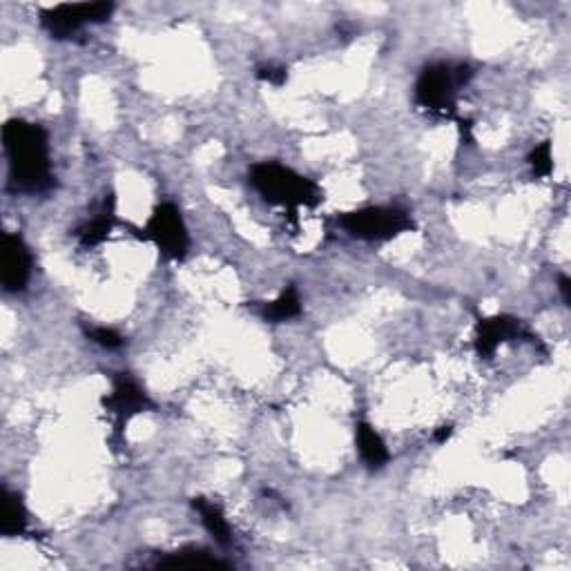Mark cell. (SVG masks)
<instances>
[{"label":"cell","mask_w":571,"mask_h":571,"mask_svg":"<svg viewBox=\"0 0 571 571\" xmlns=\"http://www.w3.org/2000/svg\"><path fill=\"white\" fill-rule=\"evenodd\" d=\"M29 514L21 493L3 487L0 493V534L5 538H18L27 534Z\"/></svg>","instance_id":"8fae6325"},{"label":"cell","mask_w":571,"mask_h":571,"mask_svg":"<svg viewBox=\"0 0 571 571\" xmlns=\"http://www.w3.org/2000/svg\"><path fill=\"white\" fill-rule=\"evenodd\" d=\"M340 226L353 239L391 241L404 232L415 230V221L411 212L400 206H366L342 215Z\"/></svg>","instance_id":"277c9868"},{"label":"cell","mask_w":571,"mask_h":571,"mask_svg":"<svg viewBox=\"0 0 571 571\" xmlns=\"http://www.w3.org/2000/svg\"><path fill=\"white\" fill-rule=\"evenodd\" d=\"M116 226V199L112 192L103 197V201L96 206L92 219H87L83 226L76 228V239H79L81 248H94L101 246L105 239L112 235Z\"/></svg>","instance_id":"30bf717a"},{"label":"cell","mask_w":571,"mask_h":571,"mask_svg":"<svg viewBox=\"0 0 571 571\" xmlns=\"http://www.w3.org/2000/svg\"><path fill=\"white\" fill-rule=\"evenodd\" d=\"M255 76L261 83L282 87L288 81V70L284 65H275V63H264L259 65L255 70Z\"/></svg>","instance_id":"ac0fdd59"},{"label":"cell","mask_w":571,"mask_h":571,"mask_svg":"<svg viewBox=\"0 0 571 571\" xmlns=\"http://www.w3.org/2000/svg\"><path fill=\"white\" fill-rule=\"evenodd\" d=\"M9 186L23 195H45L54 188L50 137L43 125L12 119L3 128Z\"/></svg>","instance_id":"6da1fadb"},{"label":"cell","mask_w":571,"mask_h":571,"mask_svg":"<svg viewBox=\"0 0 571 571\" xmlns=\"http://www.w3.org/2000/svg\"><path fill=\"white\" fill-rule=\"evenodd\" d=\"M248 179L261 199L270 206L284 208L290 217H295L302 208H317L324 201V190L313 179L277 161L255 163Z\"/></svg>","instance_id":"7a4b0ae2"},{"label":"cell","mask_w":571,"mask_h":571,"mask_svg":"<svg viewBox=\"0 0 571 571\" xmlns=\"http://www.w3.org/2000/svg\"><path fill=\"white\" fill-rule=\"evenodd\" d=\"M192 509L197 511L199 518H201V525L206 527V531L212 538H215V543L219 547L232 545V529L228 525L224 511H221L215 502L208 500V498H201V496L192 498Z\"/></svg>","instance_id":"4fadbf2b"},{"label":"cell","mask_w":571,"mask_h":571,"mask_svg":"<svg viewBox=\"0 0 571 571\" xmlns=\"http://www.w3.org/2000/svg\"><path fill=\"white\" fill-rule=\"evenodd\" d=\"M32 277V253L18 232L3 239V286L7 293H23Z\"/></svg>","instance_id":"9c48e42d"},{"label":"cell","mask_w":571,"mask_h":571,"mask_svg":"<svg viewBox=\"0 0 571 571\" xmlns=\"http://www.w3.org/2000/svg\"><path fill=\"white\" fill-rule=\"evenodd\" d=\"M558 290H560V295H563L565 306H569L571 304V279L567 275L558 277Z\"/></svg>","instance_id":"d6986e66"},{"label":"cell","mask_w":571,"mask_h":571,"mask_svg":"<svg viewBox=\"0 0 571 571\" xmlns=\"http://www.w3.org/2000/svg\"><path fill=\"white\" fill-rule=\"evenodd\" d=\"M157 567H192V569H217V567H230L226 560H221L217 556L208 554L206 549H195L186 547L179 551H172V554H163L157 558Z\"/></svg>","instance_id":"9a60e30c"},{"label":"cell","mask_w":571,"mask_h":571,"mask_svg":"<svg viewBox=\"0 0 571 571\" xmlns=\"http://www.w3.org/2000/svg\"><path fill=\"white\" fill-rule=\"evenodd\" d=\"M114 9V3H63L43 9L41 25L56 41H70L83 27L110 21Z\"/></svg>","instance_id":"8992f818"},{"label":"cell","mask_w":571,"mask_h":571,"mask_svg":"<svg viewBox=\"0 0 571 571\" xmlns=\"http://www.w3.org/2000/svg\"><path fill=\"white\" fill-rule=\"evenodd\" d=\"M302 311H304V306H302V297H299L297 286L288 284L282 293L273 299V302L261 304L259 313L270 324H282V322H288V319L299 317Z\"/></svg>","instance_id":"5bb4252c"},{"label":"cell","mask_w":571,"mask_h":571,"mask_svg":"<svg viewBox=\"0 0 571 571\" xmlns=\"http://www.w3.org/2000/svg\"><path fill=\"white\" fill-rule=\"evenodd\" d=\"M529 340L531 344L540 346L538 335H534L529 328L522 324V319L514 315H493V317H480L476 324V353L482 360H491L502 344Z\"/></svg>","instance_id":"ba28073f"},{"label":"cell","mask_w":571,"mask_h":571,"mask_svg":"<svg viewBox=\"0 0 571 571\" xmlns=\"http://www.w3.org/2000/svg\"><path fill=\"white\" fill-rule=\"evenodd\" d=\"M355 444L357 451H360L362 462L371 471L384 469L389 464L391 456L389 449H386V442L371 422H357L355 424Z\"/></svg>","instance_id":"7c38bea8"},{"label":"cell","mask_w":571,"mask_h":571,"mask_svg":"<svg viewBox=\"0 0 571 571\" xmlns=\"http://www.w3.org/2000/svg\"><path fill=\"white\" fill-rule=\"evenodd\" d=\"M527 163L534 177L545 179L554 172V152H551V141H540L534 150L529 152Z\"/></svg>","instance_id":"2e32d148"},{"label":"cell","mask_w":571,"mask_h":571,"mask_svg":"<svg viewBox=\"0 0 571 571\" xmlns=\"http://www.w3.org/2000/svg\"><path fill=\"white\" fill-rule=\"evenodd\" d=\"M85 335H87V340L94 342L96 346L105 348V351H116V348H121L125 344V337L108 326H87Z\"/></svg>","instance_id":"e0dca14e"},{"label":"cell","mask_w":571,"mask_h":571,"mask_svg":"<svg viewBox=\"0 0 571 571\" xmlns=\"http://www.w3.org/2000/svg\"><path fill=\"white\" fill-rule=\"evenodd\" d=\"M141 237L157 246L159 253L170 261L186 259L190 250L188 226L181 217V210L172 201H163L152 210Z\"/></svg>","instance_id":"5b68a950"},{"label":"cell","mask_w":571,"mask_h":571,"mask_svg":"<svg viewBox=\"0 0 571 571\" xmlns=\"http://www.w3.org/2000/svg\"><path fill=\"white\" fill-rule=\"evenodd\" d=\"M473 79V70L467 63L438 61L422 67L415 81V105L435 119H458L460 90Z\"/></svg>","instance_id":"3957f363"},{"label":"cell","mask_w":571,"mask_h":571,"mask_svg":"<svg viewBox=\"0 0 571 571\" xmlns=\"http://www.w3.org/2000/svg\"><path fill=\"white\" fill-rule=\"evenodd\" d=\"M103 409L114 422V435L121 438L123 429L134 415L154 411V402L143 386L130 373H116L112 377V391L103 398Z\"/></svg>","instance_id":"52a82bcc"},{"label":"cell","mask_w":571,"mask_h":571,"mask_svg":"<svg viewBox=\"0 0 571 571\" xmlns=\"http://www.w3.org/2000/svg\"><path fill=\"white\" fill-rule=\"evenodd\" d=\"M451 435H453V427H451V424H444V427H438V429H435L433 440L438 442V444H444V442H447V440L451 438Z\"/></svg>","instance_id":"ffe728a7"}]
</instances>
